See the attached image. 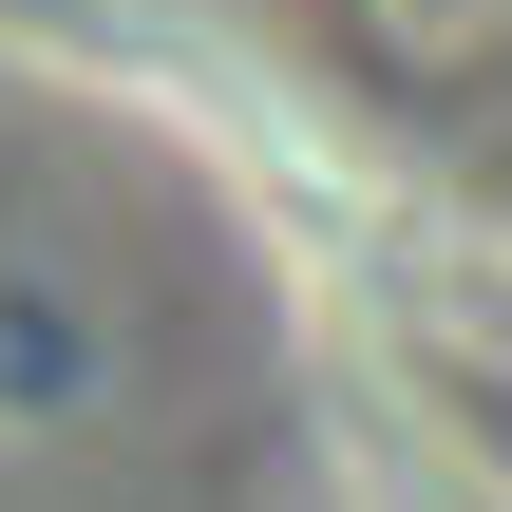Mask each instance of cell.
<instances>
[{"label": "cell", "mask_w": 512, "mask_h": 512, "mask_svg": "<svg viewBox=\"0 0 512 512\" xmlns=\"http://www.w3.org/2000/svg\"><path fill=\"white\" fill-rule=\"evenodd\" d=\"M19 38H76L247 171L418 209V247L512 228V0H19Z\"/></svg>", "instance_id": "1"}]
</instances>
